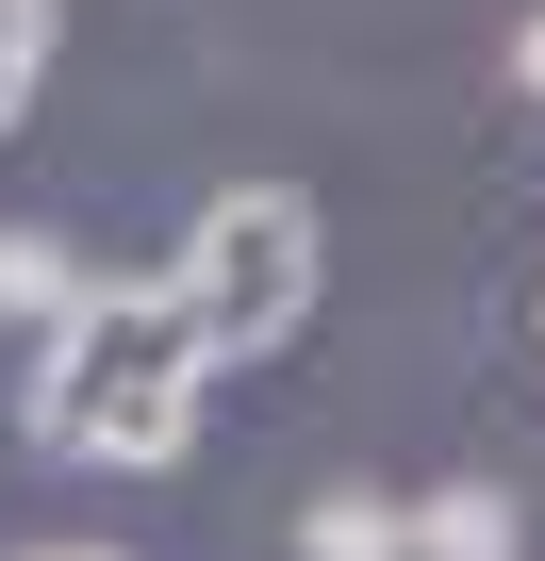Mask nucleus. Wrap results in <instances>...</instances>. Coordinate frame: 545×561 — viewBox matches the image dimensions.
Instances as JSON below:
<instances>
[{
    "instance_id": "1",
    "label": "nucleus",
    "mask_w": 545,
    "mask_h": 561,
    "mask_svg": "<svg viewBox=\"0 0 545 561\" xmlns=\"http://www.w3.org/2000/svg\"><path fill=\"white\" fill-rule=\"evenodd\" d=\"M198 380H215V331L182 298V264L166 280H100L50 331V364H34V446L50 462H166L198 430Z\"/></svg>"
},
{
    "instance_id": "2",
    "label": "nucleus",
    "mask_w": 545,
    "mask_h": 561,
    "mask_svg": "<svg viewBox=\"0 0 545 561\" xmlns=\"http://www.w3.org/2000/svg\"><path fill=\"white\" fill-rule=\"evenodd\" d=\"M182 298H198L215 364H264V347L315 314V198H298V182H231V198L182 231Z\"/></svg>"
},
{
    "instance_id": "3",
    "label": "nucleus",
    "mask_w": 545,
    "mask_h": 561,
    "mask_svg": "<svg viewBox=\"0 0 545 561\" xmlns=\"http://www.w3.org/2000/svg\"><path fill=\"white\" fill-rule=\"evenodd\" d=\"M100 298V264L83 248H50V231H0V314H18V331H67Z\"/></svg>"
},
{
    "instance_id": "4",
    "label": "nucleus",
    "mask_w": 545,
    "mask_h": 561,
    "mask_svg": "<svg viewBox=\"0 0 545 561\" xmlns=\"http://www.w3.org/2000/svg\"><path fill=\"white\" fill-rule=\"evenodd\" d=\"M298 561H413V512L364 495V479H331V495L298 512Z\"/></svg>"
},
{
    "instance_id": "5",
    "label": "nucleus",
    "mask_w": 545,
    "mask_h": 561,
    "mask_svg": "<svg viewBox=\"0 0 545 561\" xmlns=\"http://www.w3.org/2000/svg\"><path fill=\"white\" fill-rule=\"evenodd\" d=\"M529 528H512V495L496 479H446V495H413V561H512Z\"/></svg>"
},
{
    "instance_id": "6",
    "label": "nucleus",
    "mask_w": 545,
    "mask_h": 561,
    "mask_svg": "<svg viewBox=\"0 0 545 561\" xmlns=\"http://www.w3.org/2000/svg\"><path fill=\"white\" fill-rule=\"evenodd\" d=\"M34 67H50V0H0V133L34 116Z\"/></svg>"
},
{
    "instance_id": "7",
    "label": "nucleus",
    "mask_w": 545,
    "mask_h": 561,
    "mask_svg": "<svg viewBox=\"0 0 545 561\" xmlns=\"http://www.w3.org/2000/svg\"><path fill=\"white\" fill-rule=\"evenodd\" d=\"M512 83H529V100H545V18H529V34H512Z\"/></svg>"
},
{
    "instance_id": "8",
    "label": "nucleus",
    "mask_w": 545,
    "mask_h": 561,
    "mask_svg": "<svg viewBox=\"0 0 545 561\" xmlns=\"http://www.w3.org/2000/svg\"><path fill=\"white\" fill-rule=\"evenodd\" d=\"M18 561H116V545H18Z\"/></svg>"
},
{
    "instance_id": "9",
    "label": "nucleus",
    "mask_w": 545,
    "mask_h": 561,
    "mask_svg": "<svg viewBox=\"0 0 545 561\" xmlns=\"http://www.w3.org/2000/svg\"><path fill=\"white\" fill-rule=\"evenodd\" d=\"M529 331H545V298H529Z\"/></svg>"
}]
</instances>
